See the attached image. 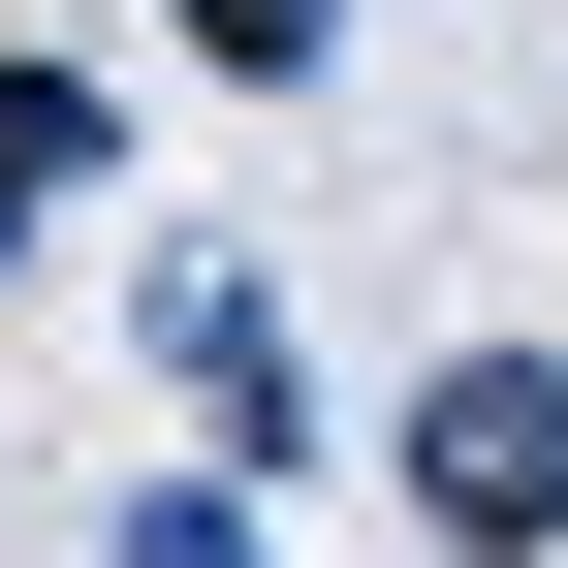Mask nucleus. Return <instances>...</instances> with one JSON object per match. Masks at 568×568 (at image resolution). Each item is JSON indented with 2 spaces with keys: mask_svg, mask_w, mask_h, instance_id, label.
<instances>
[{
  "mask_svg": "<svg viewBox=\"0 0 568 568\" xmlns=\"http://www.w3.org/2000/svg\"><path fill=\"white\" fill-rule=\"evenodd\" d=\"M379 474H410V537H443V568H568V347H443Z\"/></svg>",
  "mask_w": 568,
  "mask_h": 568,
  "instance_id": "f257e3e1",
  "label": "nucleus"
},
{
  "mask_svg": "<svg viewBox=\"0 0 568 568\" xmlns=\"http://www.w3.org/2000/svg\"><path fill=\"white\" fill-rule=\"evenodd\" d=\"M159 379L222 410V474H284V443H316V379H284V316H253V253H159Z\"/></svg>",
  "mask_w": 568,
  "mask_h": 568,
  "instance_id": "f03ea898",
  "label": "nucleus"
},
{
  "mask_svg": "<svg viewBox=\"0 0 568 568\" xmlns=\"http://www.w3.org/2000/svg\"><path fill=\"white\" fill-rule=\"evenodd\" d=\"M32 190H95V63H0V222Z\"/></svg>",
  "mask_w": 568,
  "mask_h": 568,
  "instance_id": "7ed1b4c3",
  "label": "nucleus"
},
{
  "mask_svg": "<svg viewBox=\"0 0 568 568\" xmlns=\"http://www.w3.org/2000/svg\"><path fill=\"white\" fill-rule=\"evenodd\" d=\"M159 32H190V63H222V95H284V63H316V32H347V0H159Z\"/></svg>",
  "mask_w": 568,
  "mask_h": 568,
  "instance_id": "20e7f679",
  "label": "nucleus"
},
{
  "mask_svg": "<svg viewBox=\"0 0 568 568\" xmlns=\"http://www.w3.org/2000/svg\"><path fill=\"white\" fill-rule=\"evenodd\" d=\"M126 568H284V537H253V474H159V506H126Z\"/></svg>",
  "mask_w": 568,
  "mask_h": 568,
  "instance_id": "39448f33",
  "label": "nucleus"
},
{
  "mask_svg": "<svg viewBox=\"0 0 568 568\" xmlns=\"http://www.w3.org/2000/svg\"><path fill=\"white\" fill-rule=\"evenodd\" d=\"M0 253H32V222H0Z\"/></svg>",
  "mask_w": 568,
  "mask_h": 568,
  "instance_id": "423d86ee",
  "label": "nucleus"
}]
</instances>
